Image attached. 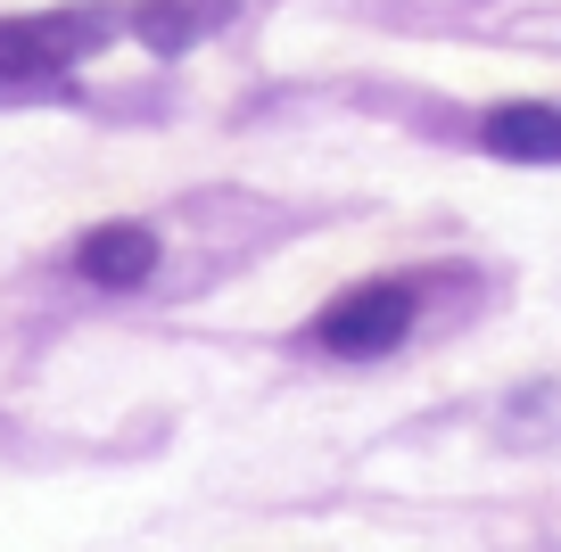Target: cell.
<instances>
[{
	"instance_id": "5b68a950",
	"label": "cell",
	"mask_w": 561,
	"mask_h": 552,
	"mask_svg": "<svg viewBox=\"0 0 561 552\" xmlns=\"http://www.w3.org/2000/svg\"><path fill=\"white\" fill-rule=\"evenodd\" d=\"M215 25H231V0H140L133 9V34L149 42V50H191V42H207Z\"/></svg>"
},
{
	"instance_id": "7a4b0ae2",
	"label": "cell",
	"mask_w": 561,
	"mask_h": 552,
	"mask_svg": "<svg viewBox=\"0 0 561 552\" xmlns=\"http://www.w3.org/2000/svg\"><path fill=\"white\" fill-rule=\"evenodd\" d=\"M404 330H413V289L404 280H364L339 306H322L314 346H331V355H388Z\"/></svg>"
},
{
	"instance_id": "3957f363",
	"label": "cell",
	"mask_w": 561,
	"mask_h": 552,
	"mask_svg": "<svg viewBox=\"0 0 561 552\" xmlns=\"http://www.w3.org/2000/svg\"><path fill=\"white\" fill-rule=\"evenodd\" d=\"M75 273L100 280V289H140V280L158 273V231L149 223H100L75 248Z\"/></svg>"
},
{
	"instance_id": "277c9868",
	"label": "cell",
	"mask_w": 561,
	"mask_h": 552,
	"mask_svg": "<svg viewBox=\"0 0 561 552\" xmlns=\"http://www.w3.org/2000/svg\"><path fill=\"white\" fill-rule=\"evenodd\" d=\"M479 140H488L495 157H520V165H553L561 157V107L512 100V107H495V116L479 124Z\"/></svg>"
},
{
	"instance_id": "6da1fadb",
	"label": "cell",
	"mask_w": 561,
	"mask_h": 552,
	"mask_svg": "<svg viewBox=\"0 0 561 552\" xmlns=\"http://www.w3.org/2000/svg\"><path fill=\"white\" fill-rule=\"evenodd\" d=\"M116 42V9H50V18H0V91L50 83Z\"/></svg>"
}]
</instances>
